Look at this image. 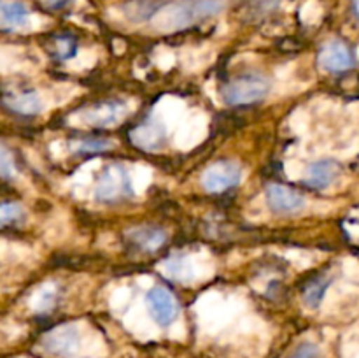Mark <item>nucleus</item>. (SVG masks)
I'll use <instances>...</instances> for the list:
<instances>
[{
  "label": "nucleus",
  "instance_id": "nucleus-1",
  "mask_svg": "<svg viewBox=\"0 0 359 358\" xmlns=\"http://www.w3.org/2000/svg\"><path fill=\"white\" fill-rule=\"evenodd\" d=\"M223 9L224 0H191V2L167 4L153 18V25L160 32H177L207 18L216 16Z\"/></svg>",
  "mask_w": 359,
  "mask_h": 358
},
{
  "label": "nucleus",
  "instance_id": "nucleus-2",
  "mask_svg": "<svg viewBox=\"0 0 359 358\" xmlns=\"http://www.w3.org/2000/svg\"><path fill=\"white\" fill-rule=\"evenodd\" d=\"M272 83L266 76L248 72L228 81L223 86V100L228 105H249L263 100L270 93Z\"/></svg>",
  "mask_w": 359,
  "mask_h": 358
},
{
  "label": "nucleus",
  "instance_id": "nucleus-3",
  "mask_svg": "<svg viewBox=\"0 0 359 358\" xmlns=\"http://www.w3.org/2000/svg\"><path fill=\"white\" fill-rule=\"evenodd\" d=\"M93 197L100 204H119L133 197L128 171L119 164H111L100 172L95 183Z\"/></svg>",
  "mask_w": 359,
  "mask_h": 358
},
{
  "label": "nucleus",
  "instance_id": "nucleus-4",
  "mask_svg": "<svg viewBox=\"0 0 359 358\" xmlns=\"http://www.w3.org/2000/svg\"><path fill=\"white\" fill-rule=\"evenodd\" d=\"M126 114H128V107L123 102L109 100L81 109L70 119H77L81 125L95 126V128H109L123 121Z\"/></svg>",
  "mask_w": 359,
  "mask_h": 358
},
{
  "label": "nucleus",
  "instance_id": "nucleus-5",
  "mask_svg": "<svg viewBox=\"0 0 359 358\" xmlns=\"http://www.w3.org/2000/svg\"><path fill=\"white\" fill-rule=\"evenodd\" d=\"M242 168L233 160H221L209 165L200 175V181L205 192L209 193H223L226 190L233 188L241 183Z\"/></svg>",
  "mask_w": 359,
  "mask_h": 358
},
{
  "label": "nucleus",
  "instance_id": "nucleus-6",
  "mask_svg": "<svg viewBox=\"0 0 359 358\" xmlns=\"http://www.w3.org/2000/svg\"><path fill=\"white\" fill-rule=\"evenodd\" d=\"M146 305L156 325L170 326L179 316V304L170 290L165 286H153L146 293Z\"/></svg>",
  "mask_w": 359,
  "mask_h": 358
},
{
  "label": "nucleus",
  "instance_id": "nucleus-7",
  "mask_svg": "<svg viewBox=\"0 0 359 358\" xmlns=\"http://www.w3.org/2000/svg\"><path fill=\"white\" fill-rule=\"evenodd\" d=\"M42 346L55 357H72L79 346V329L74 323L56 326L42 337Z\"/></svg>",
  "mask_w": 359,
  "mask_h": 358
},
{
  "label": "nucleus",
  "instance_id": "nucleus-8",
  "mask_svg": "<svg viewBox=\"0 0 359 358\" xmlns=\"http://www.w3.org/2000/svg\"><path fill=\"white\" fill-rule=\"evenodd\" d=\"M318 63L323 70H326V72L340 74L353 69L354 63H356V58H354L353 49H351L346 42L330 41L319 49Z\"/></svg>",
  "mask_w": 359,
  "mask_h": 358
},
{
  "label": "nucleus",
  "instance_id": "nucleus-9",
  "mask_svg": "<svg viewBox=\"0 0 359 358\" xmlns=\"http://www.w3.org/2000/svg\"><path fill=\"white\" fill-rule=\"evenodd\" d=\"M265 199L270 211L283 214V216H291V214L300 213L305 207V199L300 193L291 190L290 186L277 185V183L266 186Z\"/></svg>",
  "mask_w": 359,
  "mask_h": 358
},
{
  "label": "nucleus",
  "instance_id": "nucleus-10",
  "mask_svg": "<svg viewBox=\"0 0 359 358\" xmlns=\"http://www.w3.org/2000/svg\"><path fill=\"white\" fill-rule=\"evenodd\" d=\"M2 105L20 116H35L42 111V100L34 90H11L2 95Z\"/></svg>",
  "mask_w": 359,
  "mask_h": 358
},
{
  "label": "nucleus",
  "instance_id": "nucleus-11",
  "mask_svg": "<svg viewBox=\"0 0 359 358\" xmlns=\"http://www.w3.org/2000/svg\"><path fill=\"white\" fill-rule=\"evenodd\" d=\"M126 239L133 248L144 253H154L167 242L168 235L163 228L151 227V225H144V227L132 228L126 232Z\"/></svg>",
  "mask_w": 359,
  "mask_h": 358
},
{
  "label": "nucleus",
  "instance_id": "nucleus-12",
  "mask_svg": "<svg viewBox=\"0 0 359 358\" xmlns=\"http://www.w3.org/2000/svg\"><path fill=\"white\" fill-rule=\"evenodd\" d=\"M132 137V142L137 147L144 151H158L160 147L165 146V140H167V132H165V126L161 123L156 121H144L142 125L135 126V128L130 132Z\"/></svg>",
  "mask_w": 359,
  "mask_h": 358
},
{
  "label": "nucleus",
  "instance_id": "nucleus-13",
  "mask_svg": "<svg viewBox=\"0 0 359 358\" xmlns=\"http://www.w3.org/2000/svg\"><path fill=\"white\" fill-rule=\"evenodd\" d=\"M340 174V167L333 160H318L311 164L305 171L304 183L309 188L326 190L333 185Z\"/></svg>",
  "mask_w": 359,
  "mask_h": 358
},
{
  "label": "nucleus",
  "instance_id": "nucleus-14",
  "mask_svg": "<svg viewBox=\"0 0 359 358\" xmlns=\"http://www.w3.org/2000/svg\"><path fill=\"white\" fill-rule=\"evenodd\" d=\"M30 11L21 0H0V30L14 32L27 27Z\"/></svg>",
  "mask_w": 359,
  "mask_h": 358
},
{
  "label": "nucleus",
  "instance_id": "nucleus-15",
  "mask_svg": "<svg viewBox=\"0 0 359 358\" xmlns=\"http://www.w3.org/2000/svg\"><path fill=\"white\" fill-rule=\"evenodd\" d=\"M165 6L167 2L163 0H128L123 4V14L133 23H144L153 20Z\"/></svg>",
  "mask_w": 359,
  "mask_h": 358
},
{
  "label": "nucleus",
  "instance_id": "nucleus-16",
  "mask_svg": "<svg viewBox=\"0 0 359 358\" xmlns=\"http://www.w3.org/2000/svg\"><path fill=\"white\" fill-rule=\"evenodd\" d=\"M330 284H332V279H330V277H326V276H321V277H316V279H312L304 290L305 305H307V307H311V309H318L319 305H321L323 298H325L326 290L330 288Z\"/></svg>",
  "mask_w": 359,
  "mask_h": 358
},
{
  "label": "nucleus",
  "instance_id": "nucleus-17",
  "mask_svg": "<svg viewBox=\"0 0 359 358\" xmlns=\"http://www.w3.org/2000/svg\"><path fill=\"white\" fill-rule=\"evenodd\" d=\"M165 265L161 269L172 276L177 281H188L191 277L193 272V263L189 262L186 256H174V258H168L167 262H163Z\"/></svg>",
  "mask_w": 359,
  "mask_h": 358
},
{
  "label": "nucleus",
  "instance_id": "nucleus-18",
  "mask_svg": "<svg viewBox=\"0 0 359 358\" xmlns=\"http://www.w3.org/2000/svg\"><path fill=\"white\" fill-rule=\"evenodd\" d=\"M58 298V290H56V284L48 283L37 291L35 295V309L39 312H46L51 307H55V302Z\"/></svg>",
  "mask_w": 359,
  "mask_h": 358
},
{
  "label": "nucleus",
  "instance_id": "nucleus-19",
  "mask_svg": "<svg viewBox=\"0 0 359 358\" xmlns=\"http://www.w3.org/2000/svg\"><path fill=\"white\" fill-rule=\"evenodd\" d=\"M25 218V209L18 202H2L0 204V227L14 225Z\"/></svg>",
  "mask_w": 359,
  "mask_h": 358
},
{
  "label": "nucleus",
  "instance_id": "nucleus-20",
  "mask_svg": "<svg viewBox=\"0 0 359 358\" xmlns=\"http://www.w3.org/2000/svg\"><path fill=\"white\" fill-rule=\"evenodd\" d=\"M53 42H55V56L58 60H70L76 56L77 42L74 37H70V35H58Z\"/></svg>",
  "mask_w": 359,
  "mask_h": 358
},
{
  "label": "nucleus",
  "instance_id": "nucleus-21",
  "mask_svg": "<svg viewBox=\"0 0 359 358\" xmlns=\"http://www.w3.org/2000/svg\"><path fill=\"white\" fill-rule=\"evenodd\" d=\"M112 146H114V142H111V140L86 139L74 144V151H79V153H102V151L109 150Z\"/></svg>",
  "mask_w": 359,
  "mask_h": 358
},
{
  "label": "nucleus",
  "instance_id": "nucleus-22",
  "mask_svg": "<svg viewBox=\"0 0 359 358\" xmlns=\"http://www.w3.org/2000/svg\"><path fill=\"white\" fill-rule=\"evenodd\" d=\"M14 175H16V164H14L13 154L0 144V178L11 179Z\"/></svg>",
  "mask_w": 359,
  "mask_h": 358
},
{
  "label": "nucleus",
  "instance_id": "nucleus-23",
  "mask_svg": "<svg viewBox=\"0 0 359 358\" xmlns=\"http://www.w3.org/2000/svg\"><path fill=\"white\" fill-rule=\"evenodd\" d=\"M286 358H321V350L314 343H302Z\"/></svg>",
  "mask_w": 359,
  "mask_h": 358
},
{
  "label": "nucleus",
  "instance_id": "nucleus-24",
  "mask_svg": "<svg viewBox=\"0 0 359 358\" xmlns=\"http://www.w3.org/2000/svg\"><path fill=\"white\" fill-rule=\"evenodd\" d=\"M44 2L48 9H62V7H65L70 0H44Z\"/></svg>",
  "mask_w": 359,
  "mask_h": 358
},
{
  "label": "nucleus",
  "instance_id": "nucleus-25",
  "mask_svg": "<svg viewBox=\"0 0 359 358\" xmlns=\"http://www.w3.org/2000/svg\"><path fill=\"white\" fill-rule=\"evenodd\" d=\"M353 9H354V13H356V16L359 18V0H354V2H353Z\"/></svg>",
  "mask_w": 359,
  "mask_h": 358
}]
</instances>
